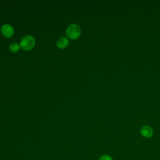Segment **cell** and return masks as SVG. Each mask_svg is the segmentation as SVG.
<instances>
[{"instance_id":"cell-1","label":"cell","mask_w":160,"mask_h":160,"mask_svg":"<svg viewBox=\"0 0 160 160\" xmlns=\"http://www.w3.org/2000/svg\"><path fill=\"white\" fill-rule=\"evenodd\" d=\"M81 32L79 26L76 24H71L66 29V36L71 39H76L79 37Z\"/></svg>"},{"instance_id":"cell-3","label":"cell","mask_w":160,"mask_h":160,"mask_svg":"<svg viewBox=\"0 0 160 160\" xmlns=\"http://www.w3.org/2000/svg\"><path fill=\"white\" fill-rule=\"evenodd\" d=\"M1 30L2 35L6 38H10L14 34V29L12 26H11L10 24H4L1 27Z\"/></svg>"},{"instance_id":"cell-5","label":"cell","mask_w":160,"mask_h":160,"mask_svg":"<svg viewBox=\"0 0 160 160\" xmlns=\"http://www.w3.org/2000/svg\"><path fill=\"white\" fill-rule=\"evenodd\" d=\"M68 43H69V42H68V39L66 38L62 37V38H59V39L58 40L56 44H57V46H58L59 48H60V49H64V48H65L67 47V46L68 45Z\"/></svg>"},{"instance_id":"cell-6","label":"cell","mask_w":160,"mask_h":160,"mask_svg":"<svg viewBox=\"0 0 160 160\" xmlns=\"http://www.w3.org/2000/svg\"><path fill=\"white\" fill-rule=\"evenodd\" d=\"M20 48V45L18 44L16 42H14L11 44V45L9 46V49L11 52H16L19 50Z\"/></svg>"},{"instance_id":"cell-2","label":"cell","mask_w":160,"mask_h":160,"mask_svg":"<svg viewBox=\"0 0 160 160\" xmlns=\"http://www.w3.org/2000/svg\"><path fill=\"white\" fill-rule=\"evenodd\" d=\"M19 45L22 49L29 51L34 48L35 45V39L31 36H26L22 39Z\"/></svg>"},{"instance_id":"cell-4","label":"cell","mask_w":160,"mask_h":160,"mask_svg":"<svg viewBox=\"0 0 160 160\" xmlns=\"http://www.w3.org/2000/svg\"><path fill=\"white\" fill-rule=\"evenodd\" d=\"M141 134L145 138H150L152 136L153 131L152 128L149 126H144L140 130Z\"/></svg>"},{"instance_id":"cell-7","label":"cell","mask_w":160,"mask_h":160,"mask_svg":"<svg viewBox=\"0 0 160 160\" xmlns=\"http://www.w3.org/2000/svg\"><path fill=\"white\" fill-rule=\"evenodd\" d=\"M99 160H113L112 159V158L111 156H109V155H106V154H104V155H102L101 156Z\"/></svg>"}]
</instances>
